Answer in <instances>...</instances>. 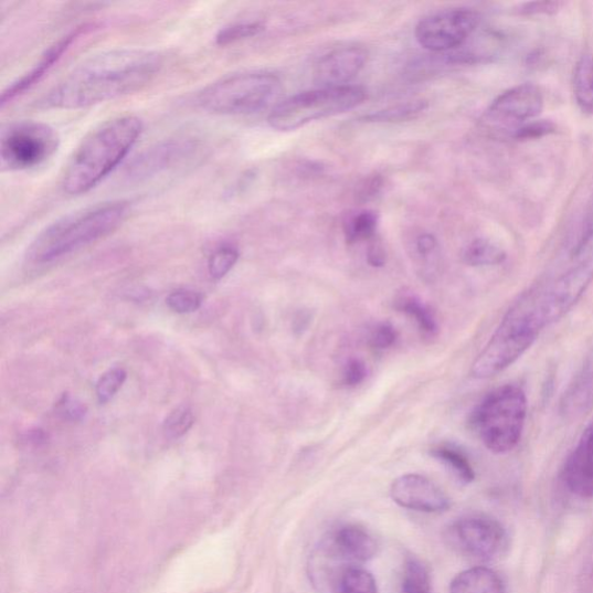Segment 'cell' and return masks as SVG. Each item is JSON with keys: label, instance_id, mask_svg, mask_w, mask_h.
I'll return each mask as SVG.
<instances>
[{"label": "cell", "instance_id": "cell-29", "mask_svg": "<svg viewBox=\"0 0 593 593\" xmlns=\"http://www.w3.org/2000/svg\"><path fill=\"white\" fill-rule=\"evenodd\" d=\"M194 413L188 406H179L173 410L162 424L166 438L178 440L192 430Z\"/></svg>", "mask_w": 593, "mask_h": 593}, {"label": "cell", "instance_id": "cell-28", "mask_svg": "<svg viewBox=\"0 0 593 593\" xmlns=\"http://www.w3.org/2000/svg\"><path fill=\"white\" fill-rule=\"evenodd\" d=\"M265 30L261 21H241L223 28L216 35L219 45H229L258 35Z\"/></svg>", "mask_w": 593, "mask_h": 593}, {"label": "cell", "instance_id": "cell-1", "mask_svg": "<svg viewBox=\"0 0 593 593\" xmlns=\"http://www.w3.org/2000/svg\"><path fill=\"white\" fill-rule=\"evenodd\" d=\"M162 61L153 52L117 50L80 64L39 102L42 108L80 109L128 96L159 74Z\"/></svg>", "mask_w": 593, "mask_h": 593}, {"label": "cell", "instance_id": "cell-23", "mask_svg": "<svg viewBox=\"0 0 593 593\" xmlns=\"http://www.w3.org/2000/svg\"><path fill=\"white\" fill-rule=\"evenodd\" d=\"M378 226L374 211L364 210L352 213L343 221V233L348 244L372 241Z\"/></svg>", "mask_w": 593, "mask_h": 593}, {"label": "cell", "instance_id": "cell-12", "mask_svg": "<svg viewBox=\"0 0 593 593\" xmlns=\"http://www.w3.org/2000/svg\"><path fill=\"white\" fill-rule=\"evenodd\" d=\"M448 539L463 554L489 561L500 554L506 546L504 527L485 515L465 516L449 528Z\"/></svg>", "mask_w": 593, "mask_h": 593}, {"label": "cell", "instance_id": "cell-40", "mask_svg": "<svg viewBox=\"0 0 593 593\" xmlns=\"http://www.w3.org/2000/svg\"><path fill=\"white\" fill-rule=\"evenodd\" d=\"M368 263L373 268H382L386 264V252L383 245L374 239L368 248Z\"/></svg>", "mask_w": 593, "mask_h": 593}, {"label": "cell", "instance_id": "cell-7", "mask_svg": "<svg viewBox=\"0 0 593 593\" xmlns=\"http://www.w3.org/2000/svg\"><path fill=\"white\" fill-rule=\"evenodd\" d=\"M377 553L373 536L359 526H345L325 538L310 561V578L319 589L338 585L353 566H360Z\"/></svg>", "mask_w": 593, "mask_h": 593}, {"label": "cell", "instance_id": "cell-10", "mask_svg": "<svg viewBox=\"0 0 593 593\" xmlns=\"http://www.w3.org/2000/svg\"><path fill=\"white\" fill-rule=\"evenodd\" d=\"M543 108V96L533 84H520L498 96L481 118L485 130L494 136L513 137L521 127L536 121Z\"/></svg>", "mask_w": 593, "mask_h": 593}, {"label": "cell", "instance_id": "cell-14", "mask_svg": "<svg viewBox=\"0 0 593 593\" xmlns=\"http://www.w3.org/2000/svg\"><path fill=\"white\" fill-rule=\"evenodd\" d=\"M198 150V141L193 138L166 139L148 148L136 157L128 166L127 177L131 180H147L169 171Z\"/></svg>", "mask_w": 593, "mask_h": 593}, {"label": "cell", "instance_id": "cell-4", "mask_svg": "<svg viewBox=\"0 0 593 593\" xmlns=\"http://www.w3.org/2000/svg\"><path fill=\"white\" fill-rule=\"evenodd\" d=\"M130 212V202L114 200L70 213L36 236L29 257L39 265L53 263L105 239L127 221Z\"/></svg>", "mask_w": 593, "mask_h": 593}, {"label": "cell", "instance_id": "cell-35", "mask_svg": "<svg viewBox=\"0 0 593 593\" xmlns=\"http://www.w3.org/2000/svg\"><path fill=\"white\" fill-rule=\"evenodd\" d=\"M367 375L366 363L359 359H351L343 370V383L349 388H354L362 384Z\"/></svg>", "mask_w": 593, "mask_h": 593}, {"label": "cell", "instance_id": "cell-13", "mask_svg": "<svg viewBox=\"0 0 593 593\" xmlns=\"http://www.w3.org/2000/svg\"><path fill=\"white\" fill-rule=\"evenodd\" d=\"M593 279V263L583 260L555 279L541 283L551 324L561 320L580 301Z\"/></svg>", "mask_w": 593, "mask_h": 593}, {"label": "cell", "instance_id": "cell-17", "mask_svg": "<svg viewBox=\"0 0 593 593\" xmlns=\"http://www.w3.org/2000/svg\"><path fill=\"white\" fill-rule=\"evenodd\" d=\"M562 479L572 494L585 500L593 498V421L566 457Z\"/></svg>", "mask_w": 593, "mask_h": 593}, {"label": "cell", "instance_id": "cell-19", "mask_svg": "<svg viewBox=\"0 0 593 593\" xmlns=\"http://www.w3.org/2000/svg\"><path fill=\"white\" fill-rule=\"evenodd\" d=\"M449 593H506V585L501 576L491 569L474 566L451 582Z\"/></svg>", "mask_w": 593, "mask_h": 593}, {"label": "cell", "instance_id": "cell-33", "mask_svg": "<svg viewBox=\"0 0 593 593\" xmlns=\"http://www.w3.org/2000/svg\"><path fill=\"white\" fill-rule=\"evenodd\" d=\"M203 303V296L192 290H177L166 298V304L179 315L193 314Z\"/></svg>", "mask_w": 593, "mask_h": 593}, {"label": "cell", "instance_id": "cell-41", "mask_svg": "<svg viewBox=\"0 0 593 593\" xmlns=\"http://www.w3.org/2000/svg\"><path fill=\"white\" fill-rule=\"evenodd\" d=\"M561 6H562L561 3H557V2L527 3L520 8V13L550 14V13H555L561 8Z\"/></svg>", "mask_w": 593, "mask_h": 593}, {"label": "cell", "instance_id": "cell-32", "mask_svg": "<svg viewBox=\"0 0 593 593\" xmlns=\"http://www.w3.org/2000/svg\"><path fill=\"white\" fill-rule=\"evenodd\" d=\"M128 373L123 368H115L102 375L97 384V396L100 403L110 401L127 381Z\"/></svg>", "mask_w": 593, "mask_h": 593}, {"label": "cell", "instance_id": "cell-6", "mask_svg": "<svg viewBox=\"0 0 593 593\" xmlns=\"http://www.w3.org/2000/svg\"><path fill=\"white\" fill-rule=\"evenodd\" d=\"M280 80L263 71L222 78L199 92L197 104L216 115H250L267 108L279 96Z\"/></svg>", "mask_w": 593, "mask_h": 593}, {"label": "cell", "instance_id": "cell-5", "mask_svg": "<svg viewBox=\"0 0 593 593\" xmlns=\"http://www.w3.org/2000/svg\"><path fill=\"white\" fill-rule=\"evenodd\" d=\"M528 407L526 391L516 384H506L480 401L470 415V424L490 453L506 455L523 438Z\"/></svg>", "mask_w": 593, "mask_h": 593}, {"label": "cell", "instance_id": "cell-8", "mask_svg": "<svg viewBox=\"0 0 593 593\" xmlns=\"http://www.w3.org/2000/svg\"><path fill=\"white\" fill-rule=\"evenodd\" d=\"M367 92L360 86L307 91L278 104L268 116L277 131H293L321 118L339 115L362 105Z\"/></svg>", "mask_w": 593, "mask_h": 593}, {"label": "cell", "instance_id": "cell-16", "mask_svg": "<svg viewBox=\"0 0 593 593\" xmlns=\"http://www.w3.org/2000/svg\"><path fill=\"white\" fill-rule=\"evenodd\" d=\"M367 61L368 52L362 46H342L317 62L314 81L320 88L348 86V83L359 76Z\"/></svg>", "mask_w": 593, "mask_h": 593}, {"label": "cell", "instance_id": "cell-34", "mask_svg": "<svg viewBox=\"0 0 593 593\" xmlns=\"http://www.w3.org/2000/svg\"><path fill=\"white\" fill-rule=\"evenodd\" d=\"M398 339L395 328L390 322L378 325L373 330L370 339V345L377 350L391 348Z\"/></svg>", "mask_w": 593, "mask_h": 593}, {"label": "cell", "instance_id": "cell-9", "mask_svg": "<svg viewBox=\"0 0 593 593\" xmlns=\"http://www.w3.org/2000/svg\"><path fill=\"white\" fill-rule=\"evenodd\" d=\"M60 146V136L50 125L19 121L9 125L0 137V159L8 171H29L51 159Z\"/></svg>", "mask_w": 593, "mask_h": 593}, {"label": "cell", "instance_id": "cell-37", "mask_svg": "<svg viewBox=\"0 0 593 593\" xmlns=\"http://www.w3.org/2000/svg\"><path fill=\"white\" fill-rule=\"evenodd\" d=\"M555 130V126L549 121L536 120L521 127L513 135L517 139L539 138Z\"/></svg>", "mask_w": 593, "mask_h": 593}, {"label": "cell", "instance_id": "cell-38", "mask_svg": "<svg viewBox=\"0 0 593 593\" xmlns=\"http://www.w3.org/2000/svg\"><path fill=\"white\" fill-rule=\"evenodd\" d=\"M415 248L419 256L425 261V263H428L431 258H434L437 255L438 243L433 234L423 233L417 236Z\"/></svg>", "mask_w": 593, "mask_h": 593}, {"label": "cell", "instance_id": "cell-25", "mask_svg": "<svg viewBox=\"0 0 593 593\" xmlns=\"http://www.w3.org/2000/svg\"><path fill=\"white\" fill-rule=\"evenodd\" d=\"M428 108L424 100L410 102L378 110L361 117V121L371 124H392L412 120Z\"/></svg>", "mask_w": 593, "mask_h": 593}, {"label": "cell", "instance_id": "cell-31", "mask_svg": "<svg viewBox=\"0 0 593 593\" xmlns=\"http://www.w3.org/2000/svg\"><path fill=\"white\" fill-rule=\"evenodd\" d=\"M240 252L234 246L223 245L209 258L208 269L213 279H222L239 263Z\"/></svg>", "mask_w": 593, "mask_h": 593}, {"label": "cell", "instance_id": "cell-3", "mask_svg": "<svg viewBox=\"0 0 593 593\" xmlns=\"http://www.w3.org/2000/svg\"><path fill=\"white\" fill-rule=\"evenodd\" d=\"M551 326L543 305L540 284L521 294L473 362L470 374L489 379L509 369L536 343L541 331Z\"/></svg>", "mask_w": 593, "mask_h": 593}, {"label": "cell", "instance_id": "cell-39", "mask_svg": "<svg viewBox=\"0 0 593 593\" xmlns=\"http://www.w3.org/2000/svg\"><path fill=\"white\" fill-rule=\"evenodd\" d=\"M60 413L67 420H81L86 414V407L81 402L64 396L59 405Z\"/></svg>", "mask_w": 593, "mask_h": 593}, {"label": "cell", "instance_id": "cell-24", "mask_svg": "<svg viewBox=\"0 0 593 593\" xmlns=\"http://www.w3.org/2000/svg\"><path fill=\"white\" fill-rule=\"evenodd\" d=\"M395 307L399 311L413 318L425 336L434 337L437 335L438 326L433 313L415 296H400Z\"/></svg>", "mask_w": 593, "mask_h": 593}, {"label": "cell", "instance_id": "cell-20", "mask_svg": "<svg viewBox=\"0 0 593 593\" xmlns=\"http://www.w3.org/2000/svg\"><path fill=\"white\" fill-rule=\"evenodd\" d=\"M593 405V368L586 367L565 391L561 411L568 416H580Z\"/></svg>", "mask_w": 593, "mask_h": 593}, {"label": "cell", "instance_id": "cell-21", "mask_svg": "<svg viewBox=\"0 0 593 593\" xmlns=\"http://www.w3.org/2000/svg\"><path fill=\"white\" fill-rule=\"evenodd\" d=\"M463 261L470 267H491L505 263L506 251L487 240H474L463 251Z\"/></svg>", "mask_w": 593, "mask_h": 593}, {"label": "cell", "instance_id": "cell-36", "mask_svg": "<svg viewBox=\"0 0 593 593\" xmlns=\"http://www.w3.org/2000/svg\"><path fill=\"white\" fill-rule=\"evenodd\" d=\"M383 178L381 176H372L366 179L356 191V200L360 203H367L378 197L383 189Z\"/></svg>", "mask_w": 593, "mask_h": 593}, {"label": "cell", "instance_id": "cell-18", "mask_svg": "<svg viewBox=\"0 0 593 593\" xmlns=\"http://www.w3.org/2000/svg\"><path fill=\"white\" fill-rule=\"evenodd\" d=\"M91 28V25H82L51 45L50 49L43 53L39 62L29 71V73L13 82L3 92L2 99H0V105L4 107L7 104H10L17 97L21 96V94L25 93L36 83H39L70 49L71 44H73L81 35L88 32Z\"/></svg>", "mask_w": 593, "mask_h": 593}, {"label": "cell", "instance_id": "cell-30", "mask_svg": "<svg viewBox=\"0 0 593 593\" xmlns=\"http://www.w3.org/2000/svg\"><path fill=\"white\" fill-rule=\"evenodd\" d=\"M338 587L340 593H378L374 578L361 566L349 569Z\"/></svg>", "mask_w": 593, "mask_h": 593}, {"label": "cell", "instance_id": "cell-26", "mask_svg": "<svg viewBox=\"0 0 593 593\" xmlns=\"http://www.w3.org/2000/svg\"><path fill=\"white\" fill-rule=\"evenodd\" d=\"M432 455L447 466L463 484H470L476 479L468 458L458 448L443 445L434 448Z\"/></svg>", "mask_w": 593, "mask_h": 593}, {"label": "cell", "instance_id": "cell-22", "mask_svg": "<svg viewBox=\"0 0 593 593\" xmlns=\"http://www.w3.org/2000/svg\"><path fill=\"white\" fill-rule=\"evenodd\" d=\"M574 96L579 107L593 115V55L582 56L574 70Z\"/></svg>", "mask_w": 593, "mask_h": 593}, {"label": "cell", "instance_id": "cell-27", "mask_svg": "<svg viewBox=\"0 0 593 593\" xmlns=\"http://www.w3.org/2000/svg\"><path fill=\"white\" fill-rule=\"evenodd\" d=\"M402 593H432L428 569L415 558H410L403 568Z\"/></svg>", "mask_w": 593, "mask_h": 593}, {"label": "cell", "instance_id": "cell-15", "mask_svg": "<svg viewBox=\"0 0 593 593\" xmlns=\"http://www.w3.org/2000/svg\"><path fill=\"white\" fill-rule=\"evenodd\" d=\"M392 500L401 508L426 513H437L449 508V498L431 479L420 474H405L391 486Z\"/></svg>", "mask_w": 593, "mask_h": 593}, {"label": "cell", "instance_id": "cell-11", "mask_svg": "<svg viewBox=\"0 0 593 593\" xmlns=\"http://www.w3.org/2000/svg\"><path fill=\"white\" fill-rule=\"evenodd\" d=\"M481 15L472 9L444 10L422 19L415 29L416 41L434 53L456 52L480 28Z\"/></svg>", "mask_w": 593, "mask_h": 593}, {"label": "cell", "instance_id": "cell-2", "mask_svg": "<svg viewBox=\"0 0 593 593\" xmlns=\"http://www.w3.org/2000/svg\"><path fill=\"white\" fill-rule=\"evenodd\" d=\"M144 133V123L124 115L92 130L71 156L62 179L64 192L82 195L102 182L127 157Z\"/></svg>", "mask_w": 593, "mask_h": 593}]
</instances>
